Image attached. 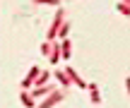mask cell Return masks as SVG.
I'll return each instance as SVG.
<instances>
[{
  "label": "cell",
  "instance_id": "6da1fadb",
  "mask_svg": "<svg viewBox=\"0 0 130 108\" xmlns=\"http://www.w3.org/2000/svg\"><path fill=\"white\" fill-rule=\"evenodd\" d=\"M39 72H41V67H36V65H34L31 70H29V75L22 79V87H24V91H27V89H34V82H36Z\"/></svg>",
  "mask_w": 130,
  "mask_h": 108
},
{
  "label": "cell",
  "instance_id": "7a4b0ae2",
  "mask_svg": "<svg viewBox=\"0 0 130 108\" xmlns=\"http://www.w3.org/2000/svg\"><path fill=\"white\" fill-rule=\"evenodd\" d=\"M60 101H63V91H51V94H48V99L39 103V108H53L56 103H60Z\"/></svg>",
  "mask_w": 130,
  "mask_h": 108
},
{
  "label": "cell",
  "instance_id": "3957f363",
  "mask_svg": "<svg viewBox=\"0 0 130 108\" xmlns=\"http://www.w3.org/2000/svg\"><path fill=\"white\" fill-rule=\"evenodd\" d=\"M60 24H63V10H58V12H56V19H53V27L48 29L46 41H53V38H56V34H58V29H60Z\"/></svg>",
  "mask_w": 130,
  "mask_h": 108
},
{
  "label": "cell",
  "instance_id": "277c9868",
  "mask_svg": "<svg viewBox=\"0 0 130 108\" xmlns=\"http://www.w3.org/2000/svg\"><path fill=\"white\" fill-rule=\"evenodd\" d=\"M65 75H68V79H70V82H75L77 87H82V89H87V84H84V82L79 79V75H77V72L72 70V67H65Z\"/></svg>",
  "mask_w": 130,
  "mask_h": 108
},
{
  "label": "cell",
  "instance_id": "5b68a950",
  "mask_svg": "<svg viewBox=\"0 0 130 108\" xmlns=\"http://www.w3.org/2000/svg\"><path fill=\"white\" fill-rule=\"evenodd\" d=\"M51 91H53L51 87H34V91H31L29 96H31V99H41V96H48Z\"/></svg>",
  "mask_w": 130,
  "mask_h": 108
},
{
  "label": "cell",
  "instance_id": "8992f818",
  "mask_svg": "<svg viewBox=\"0 0 130 108\" xmlns=\"http://www.w3.org/2000/svg\"><path fill=\"white\" fill-rule=\"evenodd\" d=\"M48 60H51L53 65L60 60V43H53V46H51V55H48Z\"/></svg>",
  "mask_w": 130,
  "mask_h": 108
},
{
  "label": "cell",
  "instance_id": "52a82bcc",
  "mask_svg": "<svg viewBox=\"0 0 130 108\" xmlns=\"http://www.w3.org/2000/svg\"><path fill=\"white\" fill-rule=\"evenodd\" d=\"M48 79H51V72H39V77H36V82H34V87H43V84H46V82Z\"/></svg>",
  "mask_w": 130,
  "mask_h": 108
},
{
  "label": "cell",
  "instance_id": "ba28073f",
  "mask_svg": "<svg viewBox=\"0 0 130 108\" xmlns=\"http://www.w3.org/2000/svg\"><path fill=\"white\" fill-rule=\"evenodd\" d=\"M60 58H63V60H68V58H70V41H68V38L60 41Z\"/></svg>",
  "mask_w": 130,
  "mask_h": 108
},
{
  "label": "cell",
  "instance_id": "9c48e42d",
  "mask_svg": "<svg viewBox=\"0 0 130 108\" xmlns=\"http://www.w3.org/2000/svg\"><path fill=\"white\" fill-rule=\"evenodd\" d=\"M68 34H70V24L65 22V24H60V29H58V34H56V36L60 38V41H65V38H68Z\"/></svg>",
  "mask_w": 130,
  "mask_h": 108
},
{
  "label": "cell",
  "instance_id": "30bf717a",
  "mask_svg": "<svg viewBox=\"0 0 130 108\" xmlns=\"http://www.w3.org/2000/svg\"><path fill=\"white\" fill-rule=\"evenodd\" d=\"M19 99H22V103L27 106V108H34V106H36V103H34V99L27 94V91H22V96H19Z\"/></svg>",
  "mask_w": 130,
  "mask_h": 108
},
{
  "label": "cell",
  "instance_id": "8fae6325",
  "mask_svg": "<svg viewBox=\"0 0 130 108\" xmlns=\"http://www.w3.org/2000/svg\"><path fill=\"white\" fill-rule=\"evenodd\" d=\"M56 79H58V82H60V84H63V87H70V79H68V75H65V72H63V70H58V72H56Z\"/></svg>",
  "mask_w": 130,
  "mask_h": 108
},
{
  "label": "cell",
  "instance_id": "7c38bea8",
  "mask_svg": "<svg viewBox=\"0 0 130 108\" xmlns=\"http://www.w3.org/2000/svg\"><path fill=\"white\" fill-rule=\"evenodd\" d=\"M116 10H118L121 14H125V17H130V5H128V3H118Z\"/></svg>",
  "mask_w": 130,
  "mask_h": 108
},
{
  "label": "cell",
  "instance_id": "4fadbf2b",
  "mask_svg": "<svg viewBox=\"0 0 130 108\" xmlns=\"http://www.w3.org/2000/svg\"><path fill=\"white\" fill-rule=\"evenodd\" d=\"M34 3H36V5H39V3H46V5H56V7H58L63 0H34Z\"/></svg>",
  "mask_w": 130,
  "mask_h": 108
},
{
  "label": "cell",
  "instance_id": "5bb4252c",
  "mask_svg": "<svg viewBox=\"0 0 130 108\" xmlns=\"http://www.w3.org/2000/svg\"><path fill=\"white\" fill-rule=\"evenodd\" d=\"M92 101H94V103H99V101H101V96H99V91H96V89L92 91Z\"/></svg>",
  "mask_w": 130,
  "mask_h": 108
},
{
  "label": "cell",
  "instance_id": "9a60e30c",
  "mask_svg": "<svg viewBox=\"0 0 130 108\" xmlns=\"http://www.w3.org/2000/svg\"><path fill=\"white\" fill-rule=\"evenodd\" d=\"M125 89H128V94H130V77L125 79Z\"/></svg>",
  "mask_w": 130,
  "mask_h": 108
}]
</instances>
